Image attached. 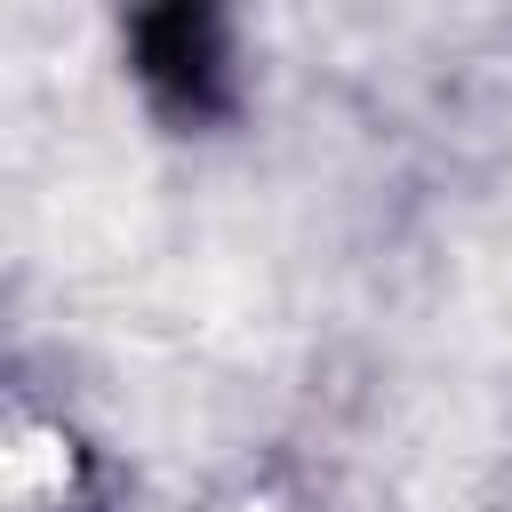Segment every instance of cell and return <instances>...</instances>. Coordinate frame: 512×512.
<instances>
[{
	"label": "cell",
	"instance_id": "obj_1",
	"mask_svg": "<svg viewBox=\"0 0 512 512\" xmlns=\"http://www.w3.org/2000/svg\"><path fill=\"white\" fill-rule=\"evenodd\" d=\"M136 56H144V80L192 112L216 104L224 88V48H216V16H192V8H168V16H144L136 24Z\"/></svg>",
	"mask_w": 512,
	"mask_h": 512
}]
</instances>
